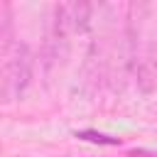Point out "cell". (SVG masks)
Wrapping results in <instances>:
<instances>
[{"label":"cell","mask_w":157,"mask_h":157,"mask_svg":"<svg viewBox=\"0 0 157 157\" xmlns=\"http://www.w3.org/2000/svg\"><path fill=\"white\" fill-rule=\"evenodd\" d=\"M32 52L27 44L15 42V47L10 52H5V64H2V81H0V91H2V103H12L17 101L29 81H32Z\"/></svg>","instance_id":"cell-1"},{"label":"cell","mask_w":157,"mask_h":157,"mask_svg":"<svg viewBox=\"0 0 157 157\" xmlns=\"http://www.w3.org/2000/svg\"><path fill=\"white\" fill-rule=\"evenodd\" d=\"M74 135L78 140H88V142H96V145H120V137H110V135H103L98 130H76Z\"/></svg>","instance_id":"cell-2"},{"label":"cell","mask_w":157,"mask_h":157,"mask_svg":"<svg viewBox=\"0 0 157 157\" xmlns=\"http://www.w3.org/2000/svg\"><path fill=\"white\" fill-rule=\"evenodd\" d=\"M78 157H88V155H78Z\"/></svg>","instance_id":"cell-3"}]
</instances>
